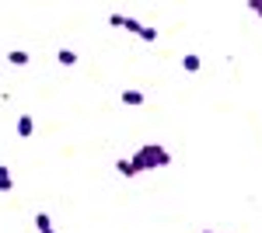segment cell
<instances>
[{"label": "cell", "instance_id": "5", "mask_svg": "<svg viewBox=\"0 0 262 233\" xmlns=\"http://www.w3.org/2000/svg\"><path fill=\"white\" fill-rule=\"evenodd\" d=\"M28 53H25V49H11V53H7V63H14V66H28Z\"/></svg>", "mask_w": 262, "mask_h": 233}, {"label": "cell", "instance_id": "6", "mask_svg": "<svg viewBox=\"0 0 262 233\" xmlns=\"http://www.w3.org/2000/svg\"><path fill=\"white\" fill-rule=\"evenodd\" d=\"M11 188H14V181H11V167L0 164V192H11Z\"/></svg>", "mask_w": 262, "mask_h": 233}, {"label": "cell", "instance_id": "13", "mask_svg": "<svg viewBox=\"0 0 262 233\" xmlns=\"http://www.w3.org/2000/svg\"><path fill=\"white\" fill-rule=\"evenodd\" d=\"M248 7H252V11H255V14H259V18H262V0H252Z\"/></svg>", "mask_w": 262, "mask_h": 233}, {"label": "cell", "instance_id": "2", "mask_svg": "<svg viewBox=\"0 0 262 233\" xmlns=\"http://www.w3.org/2000/svg\"><path fill=\"white\" fill-rule=\"evenodd\" d=\"M32 133H35V118H32V115H21V118H18V136L28 139Z\"/></svg>", "mask_w": 262, "mask_h": 233}, {"label": "cell", "instance_id": "4", "mask_svg": "<svg viewBox=\"0 0 262 233\" xmlns=\"http://www.w3.org/2000/svg\"><path fill=\"white\" fill-rule=\"evenodd\" d=\"M147 97L140 94V91H122V105H129V108H140Z\"/></svg>", "mask_w": 262, "mask_h": 233}, {"label": "cell", "instance_id": "7", "mask_svg": "<svg viewBox=\"0 0 262 233\" xmlns=\"http://www.w3.org/2000/svg\"><path fill=\"white\" fill-rule=\"evenodd\" d=\"M116 171L122 177H137V167H133V160H116Z\"/></svg>", "mask_w": 262, "mask_h": 233}, {"label": "cell", "instance_id": "1", "mask_svg": "<svg viewBox=\"0 0 262 233\" xmlns=\"http://www.w3.org/2000/svg\"><path fill=\"white\" fill-rule=\"evenodd\" d=\"M168 164H171V153H168L164 146H158V143H147V146H140V150L133 153V167H137V174L154 171V167H168Z\"/></svg>", "mask_w": 262, "mask_h": 233}, {"label": "cell", "instance_id": "9", "mask_svg": "<svg viewBox=\"0 0 262 233\" xmlns=\"http://www.w3.org/2000/svg\"><path fill=\"white\" fill-rule=\"evenodd\" d=\"M35 230H39V233L53 230V223H49V216H46V213H35Z\"/></svg>", "mask_w": 262, "mask_h": 233}, {"label": "cell", "instance_id": "15", "mask_svg": "<svg viewBox=\"0 0 262 233\" xmlns=\"http://www.w3.org/2000/svg\"><path fill=\"white\" fill-rule=\"evenodd\" d=\"M203 233H210V230H203Z\"/></svg>", "mask_w": 262, "mask_h": 233}, {"label": "cell", "instance_id": "12", "mask_svg": "<svg viewBox=\"0 0 262 233\" xmlns=\"http://www.w3.org/2000/svg\"><path fill=\"white\" fill-rule=\"evenodd\" d=\"M108 24H112V28H122V24H126V18H122V14H112V18H108Z\"/></svg>", "mask_w": 262, "mask_h": 233}, {"label": "cell", "instance_id": "14", "mask_svg": "<svg viewBox=\"0 0 262 233\" xmlns=\"http://www.w3.org/2000/svg\"><path fill=\"white\" fill-rule=\"evenodd\" d=\"M49 233H56V230H49Z\"/></svg>", "mask_w": 262, "mask_h": 233}, {"label": "cell", "instance_id": "8", "mask_svg": "<svg viewBox=\"0 0 262 233\" xmlns=\"http://www.w3.org/2000/svg\"><path fill=\"white\" fill-rule=\"evenodd\" d=\"M56 59H60L63 66H74V63H77V53H74V49H60V53H56Z\"/></svg>", "mask_w": 262, "mask_h": 233}, {"label": "cell", "instance_id": "10", "mask_svg": "<svg viewBox=\"0 0 262 233\" xmlns=\"http://www.w3.org/2000/svg\"><path fill=\"white\" fill-rule=\"evenodd\" d=\"M140 39H143V42H154V39H158V28L143 24V28H140Z\"/></svg>", "mask_w": 262, "mask_h": 233}, {"label": "cell", "instance_id": "3", "mask_svg": "<svg viewBox=\"0 0 262 233\" xmlns=\"http://www.w3.org/2000/svg\"><path fill=\"white\" fill-rule=\"evenodd\" d=\"M200 66H203V59L196 56V53H189V56H182V70H185V73H200Z\"/></svg>", "mask_w": 262, "mask_h": 233}, {"label": "cell", "instance_id": "11", "mask_svg": "<svg viewBox=\"0 0 262 233\" xmlns=\"http://www.w3.org/2000/svg\"><path fill=\"white\" fill-rule=\"evenodd\" d=\"M122 28H126V32H137V35H140V28H143V24H140L137 18H126V24H122Z\"/></svg>", "mask_w": 262, "mask_h": 233}]
</instances>
